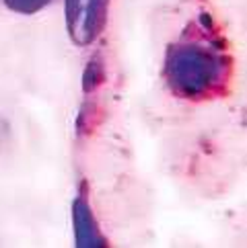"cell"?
I'll return each instance as SVG.
<instances>
[{
    "label": "cell",
    "mask_w": 247,
    "mask_h": 248,
    "mask_svg": "<svg viewBox=\"0 0 247 248\" xmlns=\"http://www.w3.org/2000/svg\"><path fill=\"white\" fill-rule=\"evenodd\" d=\"M231 58L223 37L208 25L196 23L167 49L165 80L185 101H206L227 93Z\"/></svg>",
    "instance_id": "6da1fadb"
},
{
    "label": "cell",
    "mask_w": 247,
    "mask_h": 248,
    "mask_svg": "<svg viewBox=\"0 0 247 248\" xmlns=\"http://www.w3.org/2000/svg\"><path fill=\"white\" fill-rule=\"evenodd\" d=\"M109 0H64L68 35L76 46H89L103 29Z\"/></svg>",
    "instance_id": "7a4b0ae2"
},
{
    "label": "cell",
    "mask_w": 247,
    "mask_h": 248,
    "mask_svg": "<svg viewBox=\"0 0 247 248\" xmlns=\"http://www.w3.org/2000/svg\"><path fill=\"white\" fill-rule=\"evenodd\" d=\"M72 226H74V242L78 248H103L107 240L101 234L99 224L95 219L91 203L87 199L85 191L76 195L72 203Z\"/></svg>",
    "instance_id": "3957f363"
},
{
    "label": "cell",
    "mask_w": 247,
    "mask_h": 248,
    "mask_svg": "<svg viewBox=\"0 0 247 248\" xmlns=\"http://www.w3.org/2000/svg\"><path fill=\"white\" fill-rule=\"evenodd\" d=\"M52 2L54 0H4V4L19 15H35L43 11L46 6H50Z\"/></svg>",
    "instance_id": "277c9868"
}]
</instances>
